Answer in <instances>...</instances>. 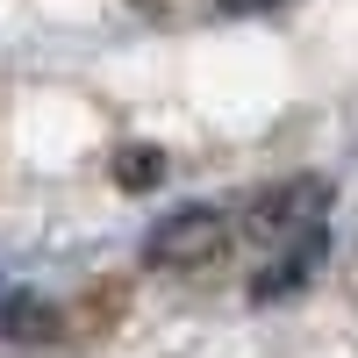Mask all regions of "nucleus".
Here are the masks:
<instances>
[{
  "label": "nucleus",
  "mask_w": 358,
  "mask_h": 358,
  "mask_svg": "<svg viewBox=\"0 0 358 358\" xmlns=\"http://www.w3.org/2000/svg\"><path fill=\"white\" fill-rule=\"evenodd\" d=\"M158 179H165V151H151V143L115 151V187H122V194H151Z\"/></svg>",
  "instance_id": "obj_4"
},
{
  "label": "nucleus",
  "mask_w": 358,
  "mask_h": 358,
  "mask_svg": "<svg viewBox=\"0 0 358 358\" xmlns=\"http://www.w3.org/2000/svg\"><path fill=\"white\" fill-rule=\"evenodd\" d=\"M322 251H330V236H322V229H308L294 251H280V258H273V265H265V273L251 280V301H287V294H301V287L315 280Z\"/></svg>",
  "instance_id": "obj_2"
},
{
  "label": "nucleus",
  "mask_w": 358,
  "mask_h": 358,
  "mask_svg": "<svg viewBox=\"0 0 358 358\" xmlns=\"http://www.w3.org/2000/svg\"><path fill=\"white\" fill-rule=\"evenodd\" d=\"M222 244H229L222 208L187 201V208H172V215H158V229L143 236V258H151L158 273H194V265H215Z\"/></svg>",
  "instance_id": "obj_1"
},
{
  "label": "nucleus",
  "mask_w": 358,
  "mask_h": 358,
  "mask_svg": "<svg viewBox=\"0 0 358 358\" xmlns=\"http://www.w3.org/2000/svg\"><path fill=\"white\" fill-rule=\"evenodd\" d=\"M315 208H330V179H287V187H273L258 201V229H294Z\"/></svg>",
  "instance_id": "obj_3"
}]
</instances>
